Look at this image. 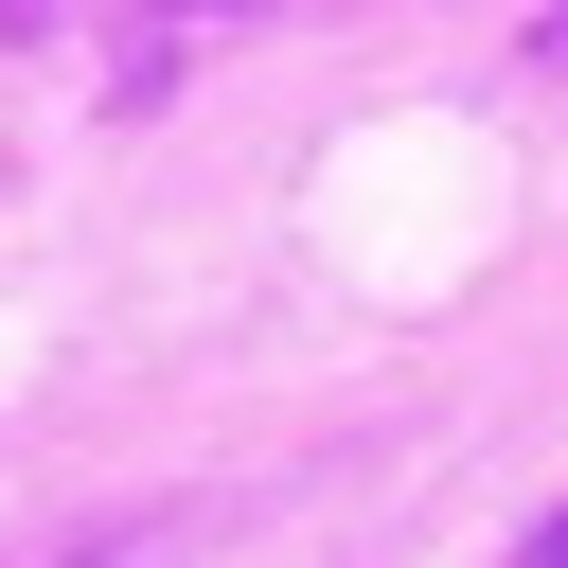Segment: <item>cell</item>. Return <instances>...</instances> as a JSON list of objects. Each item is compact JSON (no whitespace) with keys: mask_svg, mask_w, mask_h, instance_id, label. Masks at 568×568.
<instances>
[{"mask_svg":"<svg viewBox=\"0 0 568 568\" xmlns=\"http://www.w3.org/2000/svg\"><path fill=\"white\" fill-rule=\"evenodd\" d=\"M53 568H142V550H53Z\"/></svg>","mask_w":568,"mask_h":568,"instance_id":"7a4b0ae2","label":"cell"},{"mask_svg":"<svg viewBox=\"0 0 568 568\" xmlns=\"http://www.w3.org/2000/svg\"><path fill=\"white\" fill-rule=\"evenodd\" d=\"M515 568H568V515H550V532H532V550H515Z\"/></svg>","mask_w":568,"mask_h":568,"instance_id":"6da1fadb","label":"cell"}]
</instances>
